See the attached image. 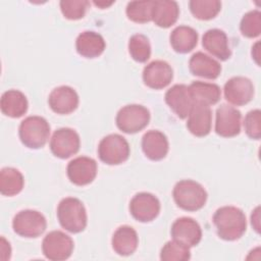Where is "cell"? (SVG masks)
<instances>
[{"label":"cell","mask_w":261,"mask_h":261,"mask_svg":"<svg viewBox=\"0 0 261 261\" xmlns=\"http://www.w3.org/2000/svg\"><path fill=\"white\" fill-rule=\"evenodd\" d=\"M217 234L224 241H236L243 237L247 229L244 211L236 206H222L212 217Z\"/></svg>","instance_id":"6da1fadb"},{"label":"cell","mask_w":261,"mask_h":261,"mask_svg":"<svg viewBox=\"0 0 261 261\" xmlns=\"http://www.w3.org/2000/svg\"><path fill=\"white\" fill-rule=\"evenodd\" d=\"M57 219L65 230L79 233L85 230L88 216L83 202L74 197L63 198L57 206Z\"/></svg>","instance_id":"7a4b0ae2"},{"label":"cell","mask_w":261,"mask_h":261,"mask_svg":"<svg viewBox=\"0 0 261 261\" xmlns=\"http://www.w3.org/2000/svg\"><path fill=\"white\" fill-rule=\"evenodd\" d=\"M172 197L177 207L193 212L205 206L208 195L201 184L193 179H181L174 185Z\"/></svg>","instance_id":"3957f363"},{"label":"cell","mask_w":261,"mask_h":261,"mask_svg":"<svg viewBox=\"0 0 261 261\" xmlns=\"http://www.w3.org/2000/svg\"><path fill=\"white\" fill-rule=\"evenodd\" d=\"M18 136L25 147L30 149L43 148L50 136V124L42 116H28L19 124Z\"/></svg>","instance_id":"277c9868"},{"label":"cell","mask_w":261,"mask_h":261,"mask_svg":"<svg viewBox=\"0 0 261 261\" xmlns=\"http://www.w3.org/2000/svg\"><path fill=\"white\" fill-rule=\"evenodd\" d=\"M97 152L99 159L105 164L119 165L128 159L130 148L124 137L110 134L100 141Z\"/></svg>","instance_id":"5b68a950"},{"label":"cell","mask_w":261,"mask_h":261,"mask_svg":"<svg viewBox=\"0 0 261 261\" xmlns=\"http://www.w3.org/2000/svg\"><path fill=\"white\" fill-rule=\"evenodd\" d=\"M150 117V111L147 107L140 104H129L118 110L115 122L122 133L136 134L149 124Z\"/></svg>","instance_id":"8992f818"},{"label":"cell","mask_w":261,"mask_h":261,"mask_svg":"<svg viewBox=\"0 0 261 261\" xmlns=\"http://www.w3.org/2000/svg\"><path fill=\"white\" fill-rule=\"evenodd\" d=\"M46 227L45 216L37 210H21L14 215L12 220L13 231L22 238H38L46 230Z\"/></svg>","instance_id":"52a82bcc"},{"label":"cell","mask_w":261,"mask_h":261,"mask_svg":"<svg viewBox=\"0 0 261 261\" xmlns=\"http://www.w3.org/2000/svg\"><path fill=\"white\" fill-rule=\"evenodd\" d=\"M72 239L61 230L48 232L42 242V252L51 261H63L68 259L73 252Z\"/></svg>","instance_id":"ba28073f"},{"label":"cell","mask_w":261,"mask_h":261,"mask_svg":"<svg viewBox=\"0 0 261 261\" xmlns=\"http://www.w3.org/2000/svg\"><path fill=\"white\" fill-rule=\"evenodd\" d=\"M49 147L55 157L67 159L79 152L81 139L73 128L60 127L53 133Z\"/></svg>","instance_id":"9c48e42d"},{"label":"cell","mask_w":261,"mask_h":261,"mask_svg":"<svg viewBox=\"0 0 261 261\" xmlns=\"http://www.w3.org/2000/svg\"><path fill=\"white\" fill-rule=\"evenodd\" d=\"M129 213L140 222H150L160 213L161 205L159 199L147 192L136 194L129 202Z\"/></svg>","instance_id":"30bf717a"},{"label":"cell","mask_w":261,"mask_h":261,"mask_svg":"<svg viewBox=\"0 0 261 261\" xmlns=\"http://www.w3.org/2000/svg\"><path fill=\"white\" fill-rule=\"evenodd\" d=\"M242 114L237 108L222 104L216 109L215 133L222 138H232L241 133Z\"/></svg>","instance_id":"8fae6325"},{"label":"cell","mask_w":261,"mask_h":261,"mask_svg":"<svg viewBox=\"0 0 261 261\" xmlns=\"http://www.w3.org/2000/svg\"><path fill=\"white\" fill-rule=\"evenodd\" d=\"M97 170L98 166L95 159L88 156H79L68 162L66 174L71 184L83 187L95 179Z\"/></svg>","instance_id":"7c38bea8"},{"label":"cell","mask_w":261,"mask_h":261,"mask_svg":"<svg viewBox=\"0 0 261 261\" xmlns=\"http://www.w3.org/2000/svg\"><path fill=\"white\" fill-rule=\"evenodd\" d=\"M225 100L234 106H243L252 101L255 93L252 81L246 76H233L223 87Z\"/></svg>","instance_id":"4fadbf2b"},{"label":"cell","mask_w":261,"mask_h":261,"mask_svg":"<svg viewBox=\"0 0 261 261\" xmlns=\"http://www.w3.org/2000/svg\"><path fill=\"white\" fill-rule=\"evenodd\" d=\"M170 234L172 240L191 248L197 246L202 240L200 224L192 217H179L171 225Z\"/></svg>","instance_id":"5bb4252c"},{"label":"cell","mask_w":261,"mask_h":261,"mask_svg":"<svg viewBox=\"0 0 261 261\" xmlns=\"http://www.w3.org/2000/svg\"><path fill=\"white\" fill-rule=\"evenodd\" d=\"M144 84L154 90L166 88L173 79L171 65L164 60H154L147 64L143 69Z\"/></svg>","instance_id":"9a60e30c"},{"label":"cell","mask_w":261,"mask_h":261,"mask_svg":"<svg viewBox=\"0 0 261 261\" xmlns=\"http://www.w3.org/2000/svg\"><path fill=\"white\" fill-rule=\"evenodd\" d=\"M164 100L168 107L180 119L188 117L190 110L194 105V99L191 95L189 86L184 84H176L169 88L165 93Z\"/></svg>","instance_id":"2e32d148"},{"label":"cell","mask_w":261,"mask_h":261,"mask_svg":"<svg viewBox=\"0 0 261 261\" xmlns=\"http://www.w3.org/2000/svg\"><path fill=\"white\" fill-rule=\"evenodd\" d=\"M212 127V110L210 106L194 102L187 121L188 130L196 137H205L210 134Z\"/></svg>","instance_id":"e0dca14e"},{"label":"cell","mask_w":261,"mask_h":261,"mask_svg":"<svg viewBox=\"0 0 261 261\" xmlns=\"http://www.w3.org/2000/svg\"><path fill=\"white\" fill-rule=\"evenodd\" d=\"M80 103L76 91L69 86H60L52 90L48 97L51 110L57 114H69L73 112Z\"/></svg>","instance_id":"ac0fdd59"},{"label":"cell","mask_w":261,"mask_h":261,"mask_svg":"<svg viewBox=\"0 0 261 261\" xmlns=\"http://www.w3.org/2000/svg\"><path fill=\"white\" fill-rule=\"evenodd\" d=\"M202 46L212 56L221 61H225L231 56L228 38L220 29L206 31L202 37Z\"/></svg>","instance_id":"d6986e66"},{"label":"cell","mask_w":261,"mask_h":261,"mask_svg":"<svg viewBox=\"0 0 261 261\" xmlns=\"http://www.w3.org/2000/svg\"><path fill=\"white\" fill-rule=\"evenodd\" d=\"M142 150L145 156L152 161L164 159L169 150L167 137L157 129L148 130L142 138Z\"/></svg>","instance_id":"ffe728a7"},{"label":"cell","mask_w":261,"mask_h":261,"mask_svg":"<svg viewBox=\"0 0 261 261\" xmlns=\"http://www.w3.org/2000/svg\"><path fill=\"white\" fill-rule=\"evenodd\" d=\"M189 69L192 74L208 80H215L220 75L221 65L211 56L199 51L189 60Z\"/></svg>","instance_id":"44dd1931"},{"label":"cell","mask_w":261,"mask_h":261,"mask_svg":"<svg viewBox=\"0 0 261 261\" xmlns=\"http://www.w3.org/2000/svg\"><path fill=\"white\" fill-rule=\"evenodd\" d=\"M106 48L104 38L96 32L85 31L75 40L76 52L85 58H96L100 56Z\"/></svg>","instance_id":"7402d4cb"},{"label":"cell","mask_w":261,"mask_h":261,"mask_svg":"<svg viewBox=\"0 0 261 261\" xmlns=\"http://www.w3.org/2000/svg\"><path fill=\"white\" fill-rule=\"evenodd\" d=\"M111 245L114 252L120 256H130L139 245V237L136 229L129 225L119 226L113 233Z\"/></svg>","instance_id":"603a6c76"},{"label":"cell","mask_w":261,"mask_h":261,"mask_svg":"<svg viewBox=\"0 0 261 261\" xmlns=\"http://www.w3.org/2000/svg\"><path fill=\"white\" fill-rule=\"evenodd\" d=\"M0 108L4 115L11 118H18L27 113L29 102L21 91L12 89L2 94Z\"/></svg>","instance_id":"cb8c5ba5"},{"label":"cell","mask_w":261,"mask_h":261,"mask_svg":"<svg viewBox=\"0 0 261 261\" xmlns=\"http://www.w3.org/2000/svg\"><path fill=\"white\" fill-rule=\"evenodd\" d=\"M179 15V7L177 2L172 0H156L153 1L152 20L162 29H168L173 25Z\"/></svg>","instance_id":"d4e9b609"},{"label":"cell","mask_w":261,"mask_h":261,"mask_svg":"<svg viewBox=\"0 0 261 261\" xmlns=\"http://www.w3.org/2000/svg\"><path fill=\"white\" fill-rule=\"evenodd\" d=\"M198 33L189 25H178L172 30L169 42L172 49L180 54L191 52L198 44Z\"/></svg>","instance_id":"484cf974"},{"label":"cell","mask_w":261,"mask_h":261,"mask_svg":"<svg viewBox=\"0 0 261 261\" xmlns=\"http://www.w3.org/2000/svg\"><path fill=\"white\" fill-rule=\"evenodd\" d=\"M194 102H201L208 106L216 104L221 98V90L214 83L194 81L189 86Z\"/></svg>","instance_id":"4316f807"},{"label":"cell","mask_w":261,"mask_h":261,"mask_svg":"<svg viewBox=\"0 0 261 261\" xmlns=\"http://www.w3.org/2000/svg\"><path fill=\"white\" fill-rule=\"evenodd\" d=\"M24 186L22 173L13 167H4L0 171V193L12 197L19 194Z\"/></svg>","instance_id":"83f0119b"},{"label":"cell","mask_w":261,"mask_h":261,"mask_svg":"<svg viewBox=\"0 0 261 261\" xmlns=\"http://www.w3.org/2000/svg\"><path fill=\"white\" fill-rule=\"evenodd\" d=\"M191 13L200 20L214 18L221 9V2L218 0H191L189 1Z\"/></svg>","instance_id":"f1b7e54d"},{"label":"cell","mask_w":261,"mask_h":261,"mask_svg":"<svg viewBox=\"0 0 261 261\" xmlns=\"http://www.w3.org/2000/svg\"><path fill=\"white\" fill-rule=\"evenodd\" d=\"M128 52L130 57L139 62H147L151 56V45L149 39L142 34H135L128 40Z\"/></svg>","instance_id":"f546056e"},{"label":"cell","mask_w":261,"mask_h":261,"mask_svg":"<svg viewBox=\"0 0 261 261\" xmlns=\"http://www.w3.org/2000/svg\"><path fill=\"white\" fill-rule=\"evenodd\" d=\"M153 1H130L126 5L125 13L128 19L138 23L152 20Z\"/></svg>","instance_id":"4dcf8cb0"},{"label":"cell","mask_w":261,"mask_h":261,"mask_svg":"<svg viewBox=\"0 0 261 261\" xmlns=\"http://www.w3.org/2000/svg\"><path fill=\"white\" fill-rule=\"evenodd\" d=\"M190 258V248L174 240L166 242L160 251L162 261H188Z\"/></svg>","instance_id":"1f68e13d"},{"label":"cell","mask_w":261,"mask_h":261,"mask_svg":"<svg viewBox=\"0 0 261 261\" xmlns=\"http://www.w3.org/2000/svg\"><path fill=\"white\" fill-rule=\"evenodd\" d=\"M240 31L246 38L254 39L261 34V12L254 9L245 13L241 19Z\"/></svg>","instance_id":"d6a6232c"},{"label":"cell","mask_w":261,"mask_h":261,"mask_svg":"<svg viewBox=\"0 0 261 261\" xmlns=\"http://www.w3.org/2000/svg\"><path fill=\"white\" fill-rule=\"evenodd\" d=\"M87 0H62L59 3L63 16L70 20H77L85 16L89 6Z\"/></svg>","instance_id":"836d02e7"},{"label":"cell","mask_w":261,"mask_h":261,"mask_svg":"<svg viewBox=\"0 0 261 261\" xmlns=\"http://www.w3.org/2000/svg\"><path fill=\"white\" fill-rule=\"evenodd\" d=\"M244 128L247 136L252 140L261 138V111L253 109L249 111L244 119Z\"/></svg>","instance_id":"e575fe53"},{"label":"cell","mask_w":261,"mask_h":261,"mask_svg":"<svg viewBox=\"0 0 261 261\" xmlns=\"http://www.w3.org/2000/svg\"><path fill=\"white\" fill-rule=\"evenodd\" d=\"M259 206L255 208L254 211H252V214H251V224L253 226V228L259 232Z\"/></svg>","instance_id":"d590c367"},{"label":"cell","mask_w":261,"mask_h":261,"mask_svg":"<svg viewBox=\"0 0 261 261\" xmlns=\"http://www.w3.org/2000/svg\"><path fill=\"white\" fill-rule=\"evenodd\" d=\"M252 57L255 59L256 63L259 65V42H257L253 47H252Z\"/></svg>","instance_id":"8d00e7d4"},{"label":"cell","mask_w":261,"mask_h":261,"mask_svg":"<svg viewBox=\"0 0 261 261\" xmlns=\"http://www.w3.org/2000/svg\"><path fill=\"white\" fill-rule=\"evenodd\" d=\"M113 3H114L113 1H111V2H105V1H98L97 2V1H94V4L98 7H100V8H107L110 5H112Z\"/></svg>","instance_id":"74e56055"}]
</instances>
